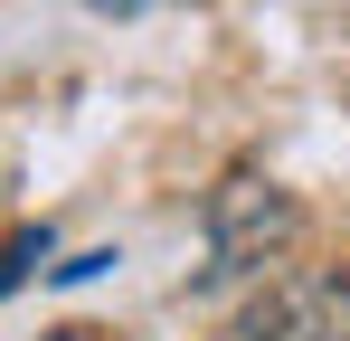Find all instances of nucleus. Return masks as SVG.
<instances>
[{
    "label": "nucleus",
    "mask_w": 350,
    "mask_h": 341,
    "mask_svg": "<svg viewBox=\"0 0 350 341\" xmlns=\"http://www.w3.org/2000/svg\"><path fill=\"white\" fill-rule=\"evenodd\" d=\"M246 341H350V275H293L265 294Z\"/></svg>",
    "instance_id": "2"
},
{
    "label": "nucleus",
    "mask_w": 350,
    "mask_h": 341,
    "mask_svg": "<svg viewBox=\"0 0 350 341\" xmlns=\"http://www.w3.org/2000/svg\"><path fill=\"white\" fill-rule=\"evenodd\" d=\"M95 10H105V19H133V10H152V0H95Z\"/></svg>",
    "instance_id": "3"
},
{
    "label": "nucleus",
    "mask_w": 350,
    "mask_h": 341,
    "mask_svg": "<svg viewBox=\"0 0 350 341\" xmlns=\"http://www.w3.org/2000/svg\"><path fill=\"white\" fill-rule=\"evenodd\" d=\"M199 227H208V266H199V284H237V275H265L293 237H303V209H293L265 170H228V180L208 190Z\"/></svg>",
    "instance_id": "1"
}]
</instances>
